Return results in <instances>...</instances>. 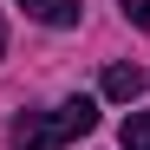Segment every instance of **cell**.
<instances>
[{"instance_id": "5b68a950", "label": "cell", "mask_w": 150, "mask_h": 150, "mask_svg": "<svg viewBox=\"0 0 150 150\" xmlns=\"http://www.w3.org/2000/svg\"><path fill=\"white\" fill-rule=\"evenodd\" d=\"M124 20L131 26H150V0H124Z\"/></svg>"}, {"instance_id": "7a4b0ae2", "label": "cell", "mask_w": 150, "mask_h": 150, "mask_svg": "<svg viewBox=\"0 0 150 150\" xmlns=\"http://www.w3.org/2000/svg\"><path fill=\"white\" fill-rule=\"evenodd\" d=\"M144 65H111L105 72V98H111V105H131V98H144Z\"/></svg>"}, {"instance_id": "6da1fadb", "label": "cell", "mask_w": 150, "mask_h": 150, "mask_svg": "<svg viewBox=\"0 0 150 150\" xmlns=\"http://www.w3.org/2000/svg\"><path fill=\"white\" fill-rule=\"evenodd\" d=\"M98 131V105L91 98H65V105L52 111H26L13 124V150H65V144H79Z\"/></svg>"}, {"instance_id": "3957f363", "label": "cell", "mask_w": 150, "mask_h": 150, "mask_svg": "<svg viewBox=\"0 0 150 150\" xmlns=\"http://www.w3.org/2000/svg\"><path fill=\"white\" fill-rule=\"evenodd\" d=\"M20 7L39 26H79V0H20Z\"/></svg>"}, {"instance_id": "277c9868", "label": "cell", "mask_w": 150, "mask_h": 150, "mask_svg": "<svg viewBox=\"0 0 150 150\" xmlns=\"http://www.w3.org/2000/svg\"><path fill=\"white\" fill-rule=\"evenodd\" d=\"M124 150H150V111H131V117H124Z\"/></svg>"}, {"instance_id": "8992f818", "label": "cell", "mask_w": 150, "mask_h": 150, "mask_svg": "<svg viewBox=\"0 0 150 150\" xmlns=\"http://www.w3.org/2000/svg\"><path fill=\"white\" fill-rule=\"evenodd\" d=\"M0 46H7V39H0Z\"/></svg>"}]
</instances>
